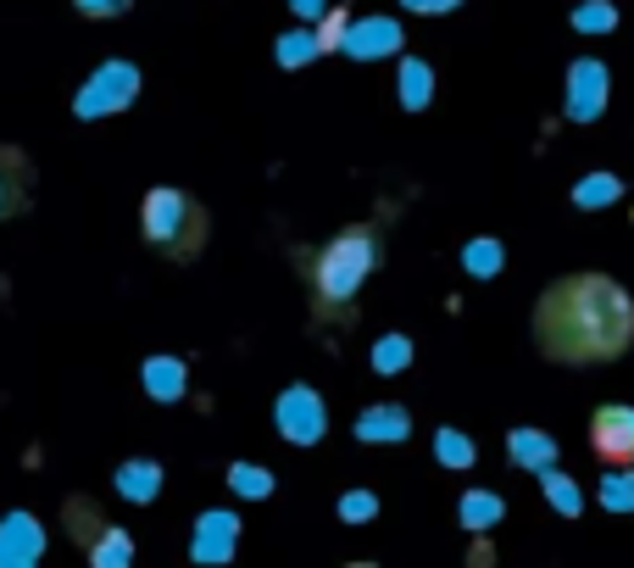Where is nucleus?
<instances>
[{
    "label": "nucleus",
    "instance_id": "b1692460",
    "mask_svg": "<svg viewBox=\"0 0 634 568\" xmlns=\"http://www.w3.org/2000/svg\"><path fill=\"white\" fill-rule=\"evenodd\" d=\"M129 0H78V12H89V18H107V12H123Z\"/></svg>",
    "mask_w": 634,
    "mask_h": 568
},
{
    "label": "nucleus",
    "instance_id": "6e6552de",
    "mask_svg": "<svg viewBox=\"0 0 634 568\" xmlns=\"http://www.w3.org/2000/svg\"><path fill=\"white\" fill-rule=\"evenodd\" d=\"M601 101H607V73L596 62H579L574 67V101H568V112L574 118H596Z\"/></svg>",
    "mask_w": 634,
    "mask_h": 568
},
{
    "label": "nucleus",
    "instance_id": "5701e85b",
    "mask_svg": "<svg viewBox=\"0 0 634 568\" xmlns=\"http://www.w3.org/2000/svg\"><path fill=\"white\" fill-rule=\"evenodd\" d=\"M612 196H618V179H590V185L579 190V201H585V207H596V201H612Z\"/></svg>",
    "mask_w": 634,
    "mask_h": 568
},
{
    "label": "nucleus",
    "instance_id": "39448f33",
    "mask_svg": "<svg viewBox=\"0 0 634 568\" xmlns=\"http://www.w3.org/2000/svg\"><path fill=\"white\" fill-rule=\"evenodd\" d=\"M279 430H285L296 446H312V441L323 435V408H318V396H312L307 385L285 390V401H279Z\"/></svg>",
    "mask_w": 634,
    "mask_h": 568
},
{
    "label": "nucleus",
    "instance_id": "ddd939ff",
    "mask_svg": "<svg viewBox=\"0 0 634 568\" xmlns=\"http://www.w3.org/2000/svg\"><path fill=\"white\" fill-rule=\"evenodd\" d=\"M396 23H368V29H356V45L351 51H362V56H374V51H396Z\"/></svg>",
    "mask_w": 634,
    "mask_h": 568
},
{
    "label": "nucleus",
    "instance_id": "c85d7f7f",
    "mask_svg": "<svg viewBox=\"0 0 634 568\" xmlns=\"http://www.w3.org/2000/svg\"><path fill=\"white\" fill-rule=\"evenodd\" d=\"M296 7H301V12H318V0H296Z\"/></svg>",
    "mask_w": 634,
    "mask_h": 568
},
{
    "label": "nucleus",
    "instance_id": "20e7f679",
    "mask_svg": "<svg viewBox=\"0 0 634 568\" xmlns=\"http://www.w3.org/2000/svg\"><path fill=\"white\" fill-rule=\"evenodd\" d=\"M590 446H596L601 463L629 468L634 463V408H601L590 419Z\"/></svg>",
    "mask_w": 634,
    "mask_h": 568
},
{
    "label": "nucleus",
    "instance_id": "a878e982",
    "mask_svg": "<svg viewBox=\"0 0 634 568\" xmlns=\"http://www.w3.org/2000/svg\"><path fill=\"white\" fill-rule=\"evenodd\" d=\"M579 23H585V29H607V23H612V7H585Z\"/></svg>",
    "mask_w": 634,
    "mask_h": 568
},
{
    "label": "nucleus",
    "instance_id": "4468645a",
    "mask_svg": "<svg viewBox=\"0 0 634 568\" xmlns=\"http://www.w3.org/2000/svg\"><path fill=\"white\" fill-rule=\"evenodd\" d=\"M229 485H234L240 497H267V491H274V479H267L262 468H245V463L229 468Z\"/></svg>",
    "mask_w": 634,
    "mask_h": 568
},
{
    "label": "nucleus",
    "instance_id": "aec40b11",
    "mask_svg": "<svg viewBox=\"0 0 634 568\" xmlns=\"http://www.w3.org/2000/svg\"><path fill=\"white\" fill-rule=\"evenodd\" d=\"M374 363L385 368V374H396V368H407V341L396 335V341H385L379 352H374Z\"/></svg>",
    "mask_w": 634,
    "mask_h": 568
},
{
    "label": "nucleus",
    "instance_id": "c756f323",
    "mask_svg": "<svg viewBox=\"0 0 634 568\" xmlns=\"http://www.w3.org/2000/svg\"><path fill=\"white\" fill-rule=\"evenodd\" d=\"M345 568H379V563H345Z\"/></svg>",
    "mask_w": 634,
    "mask_h": 568
},
{
    "label": "nucleus",
    "instance_id": "6ab92c4d",
    "mask_svg": "<svg viewBox=\"0 0 634 568\" xmlns=\"http://www.w3.org/2000/svg\"><path fill=\"white\" fill-rule=\"evenodd\" d=\"M546 497H552L563 513H579V491H574V479H563V474H546Z\"/></svg>",
    "mask_w": 634,
    "mask_h": 568
},
{
    "label": "nucleus",
    "instance_id": "423d86ee",
    "mask_svg": "<svg viewBox=\"0 0 634 568\" xmlns=\"http://www.w3.org/2000/svg\"><path fill=\"white\" fill-rule=\"evenodd\" d=\"M29 185H34L29 162L18 151H0V218H18L29 207Z\"/></svg>",
    "mask_w": 634,
    "mask_h": 568
},
{
    "label": "nucleus",
    "instance_id": "1a4fd4ad",
    "mask_svg": "<svg viewBox=\"0 0 634 568\" xmlns=\"http://www.w3.org/2000/svg\"><path fill=\"white\" fill-rule=\"evenodd\" d=\"M229 546H234V519H229V513H207V524H201V535H196V557H201V563H218V557H229Z\"/></svg>",
    "mask_w": 634,
    "mask_h": 568
},
{
    "label": "nucleus",
    "instance_id": "9b49d317",
    "mask_svg": "<svg viewBox=\"0 0 634 568\" xmlns=\"http://www.w3.org/2000/svg\"><path fill=\"white\" fill-rule=\"evenodd\" d=\"M507 452H512V463H523V468H540L552 452H557V441H546L540 430H518L512 441H507Z\"/></svg>",
    "mask_w": 634,
    "mask_h": 568
},
{
    "label": "nucleus",
    "instance_id": "dca6fc26",
    "mask_svg": "<svg viewBox=\"0 0 634 568\" xmlns=\"http://www.w3.org/2000/svg\"><path fill=\"white\" fill-rule=\"evenodd\" d=\"M601 502H607V508H618V513H629V508H634V474H623V468H618V474L607 479Z\"/></svg>",
    "mask_w": 634,
    "mask_h": 568
},
{
    "label": "nucleus",
    "instance_id": "2eb2a0df",
    "mask_svg": "<svg viewBox=\"0 0 634 568\" xmlns=\"http://www.w3.org/2000/svg\"><path fill=\"white\" fill-rule=\"evenodd\" d=\"M496 519H501V502H496V497H468V502H463V524H468V530H490Z\"/></svg>",
    "mask_w": 634,
    "mask_h": 568
},
{
    "label": "nucleus",
    "instance_id": "0eeeda50",
    "mask_svg": "<svg viewBox=\"0 0 634 568\" xmlns=\"http://www.w3.org/2000/svg\"><path fill=\"white\" fill-rule=\"evenodd\" d=\"M84 552H89V563H96V568H129L134 563V541L118 524H101L96 535L84 541Z\"/></svg>",
    "mask_w": 634,
    "mask_h": 568
},
{
    "label": "nucleus",
    "instance_id": "f3484780",
    "mask_svg": "<svg viewBox=\"0 0 634 568\" xmlns=\"http://www.w3.org/2000/svg\"><path fill=\"white\" fill-rule=\"evenodd\" d=\"M440 463H451V468H468V463H474V446H468L457 430H440Z\"/></svg>",
    "mask_w": 634,
    "mask_h": 568
},
{
    "label": "nucleus",
    "instance_id": "f8f14e48",
    "mask_svg": "<svg viewBox=\"0 0 634 568\" xmlns=\"http://www.w3.org/2000/svg\"><path fill=\"white\" fill-rule=\"evenodd\" d=\"M118 485H123V497L151 502V497H156V485H162V468H151V463H129V468L118 474Z\"/></svg>",
    "mask_w": 634,
    "mask_h": 568
},
{
    "label": "nucleus",
    "instance_id": "412c9836",
    "mask_svg": "<svg viewBox=\"0 0 634 568\" xmlns=\"http://www.w3.org/2000/svg\"><path fill=\"white\" fill-rule=\"evenodd\" d=\"M407 101H429V67L423 62H407Z\"/></svg>",
    "mask_w": 634,
    "mask_h": 568
},
{
    "label": "nucleus",
    "instance_id": "bb28decb",
    "mask_svg": "<svg viewBox=\"0 0 634 568\" xmlns=\"http://www.w3.org/2000/svg\"><path fill=\"white\" fill-rule=\"evenodd\" d=\"M490 257H496V246H474V268H479V274H490V268H496Z\"/></svg>",
    "mask_w": 634,
    "mask_h": 568
},
{
    "label": "nucleus",
    "instance_id": "393cba45",
    "mask_svg": "<svg viewBox=\"0 0 634 568\" xmlns=\"http://www.w3.org/2000/svg\"><path fill=\"white\" fill-rule=\"evenodd\" d=\"M279 56H285V62H307V56H312V45H307V34H290Z\"/></svg>",
    "mask_w": 634,
    "mask_h": 568
},
{
    "label": "nucleus",
    "instance_id": "7ed1b4c3",
    "mask_svg": "<svg viewBox=\"0 0 634 568\" xmlns=\"http://www.w3.org/2000/svg\"><path fill=\"white\" fill-rule=\"evenodd\" d=\"M207 207L190 201L185 190H151L145 196V240L173 257V263H190L201 246H207Z\"/></svg>",
    "mask_w": 634,
    "mask_h": 568
},
{
    "label": "nucleus",
    "instance_id": "cd10ccee",
    "mask_svg": "<svg viewBox=\"0 0 634 568\" xmlns=\"http://www.w3.org/2000/svg\"><path fill=\"white\" fill-rule=\"evenodd\" d=\"M407 7H429V12H440V7H451V0H407Z\"/></svg>",
    "mask_w": 634,
    "mask_h": 568
},
{
    "label": "nucleus",
    "instance_id": "f257e3e1",
    "mask_svg": "<svg viewBox=\"0 0 634 568\" xmlns=\"http://www.w3.org/2000/svg\"><path fill=\"white\" fill-rule=\"evenodd\" d=\"M634 341V301L607 274H568L534 307V346L552 363H612Z\"/></svg>",
    "mask_w": 634,
    "mask_h": 568
},
{
    "label": "nucleus",
    "instance_id": "4be33fe9",
    "mask_svg": "<svg viewBox=\"0 0 634 568\" xmlns=\"http://www.w3.org/2000/svg\"><path fill=\"white\" fill-rule=\"evenodd\" d=\"M374 508H379V502H374L368 491H356V497H345V502H340V513H345V519H374Z\"/></svg>",
    "mask_w": 634,
    "mask_h": 568
},
{
    "label": "nucleus",
    "instance_id": "a211bd4d",
    "mask_svg": "<svg viewBox=\"0 0 634 568\" xmlns=\"http://www.w3.org/2000/svg\"><path fill=\"white\" fill-rule=\"evenodd\" d=\"M151 390H162V401H173L178 396V379H185V374H178V363H151Z\"/></svg>",
    "mask_w": 634,
    "mask_h": 568
},
{
    "label": "nucleus",
    "instance_id": "9d476101",
    "mask_svg": "<svg viewBox=\"0 0 634 568\" xmlns=\"http://www.w3.org/2000/svg\"><path fill=\"white\" fill-rule=\"evenodd\" d=\"M356 435H362V441H407V413H401V408H379V413H362Z\"/></svg>",
    "mask_w": 634,
    "mask_h": 568
},
{
    "label": "nucleus",
    "instance_id": "f03ea898",
    "mask_svg": "<svg viewBox=\"0 0 634 568\" xmlns=\"http://www.w3.org/2000/svg\"><path fill=\"white\" fill-rule=\"evenodd\" d=\"M379 268V234L374 229H345V234H334L329 246L307 263V285H312V301H318V318H345L351 307V296L362 290V279H368Z\"/></svg>",
    "mask_w": 634,
    "mask_h": 568
}]
</instances>
